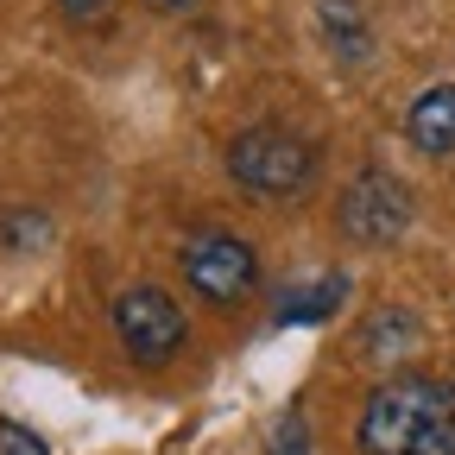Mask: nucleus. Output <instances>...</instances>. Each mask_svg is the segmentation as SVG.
<instances>
[{
  "label": "nucleus",
  "instance_id": "nucleus-2",
  "mask_svg": "<svg viewBox=\"0 0 455 455\" xmlns=\"http://www.w3.org/2000/svg\"><path fill=\"white\" fill-rule=\"evenodd\" d=\"M228 178H235L253 203H304L323 178L316 146L284 127V121H253L228 140Z\"/></svg>",
  "mask_w": 455,
  "mask_h": 455
},
{
  "label": "nucleus",
  "instance_id": "nucleus-4",
  "mask_svg": "<svg viewBox=\"0 0 455 455\" xmlns=\"http://www.w3.org/2000/svg\"><path fill=\"white\" fill-rule=\"evenodd\" d=\"M114 335H121L133 367H171L190 341V323L171 304V291H158V284H127V291L114 298Z\"/></svg>",
  "mask_w": 455,
  "mask_h": 455
},
{
  "label": "nucleus",
  "instance_id": "nucleus-3",
  "mask_svg": "<svg viewBox=\"0 0 455 455\" xmlns=\"http://www.w3.org/2000/svg\"><path fill=\"white\" fill-rule=\"evenodd\" d=\"M178 266H184V284L209 310H241V304L259 298V284H266L253 241L235 235V228H221V221L190 228L184 247H178Z\"/></svg>",
  "mask_w": 455,
  "mask_h": 455
},
{
  "label": "nucleus",
  "instance_id": "nucleus-5",
  "mask_svg": "<svg viewBox=\"0 0 455 455\" xmlns=\"http://www.w3.org/2000/svg\"><path fill=\"white\" fill-rule=\"evenodd\" d=\"M411 228V190L392 171H361L341 190V235L355 247H392Z\"/></svg>",
  "mask_w": 455,
  "mask_h": 455
},
{
  "label": "nucleus",
  "instance_id": "nucleus-6",
  "mask_svg": "<svg viewBox=\"0 0 455 455\" xmlns=\"http://www.w3.org/2000/svg\"><path fill=\"white\" fill-rule=\"evenodd\" d=\"M341 304H348V272H316V278H298L272 298V323L278 329H316V323H335Z\"/></svg>",
  "mask_w": 455,
  "mask_h": 455
},
{
  "label": "nucleus",
  "instance_id": "nucleus-1",
  "mask_svg": "<svg viewBox=\"0 0 455 455\" xmlns=\"http://www.w3.org/2000/svg\"><path fill=\"white\" fill-rule=\"evenodd\" d=\"M361 455H455V379L398 367L373 379L355 418Z\"/></svg>",
  "mask_w": 455,
  "mask_h": 455
},
{
  "label": "nucleus",
  "instance_id": "nucleus-11",
  "mask_svg": "<svg viewBox=\"0 0 455 455\" xmlns=\"http://www.w3.org/2000/svg\"><path fill=\"white\" fill-rule=\"evenodd\" d=\"M152 7H158V13H196L203 0H152Z\"/></svg>",
  "mask_w": 455,
  "mask_h": 455
},
{
  "label": "nucleus",
  "instance_id": "nucleus-9",
  "mask_svg": "<svg viewBox=\"0 0 455 455\" xmlns=\"http://www.w3.org/2000/svg\"><path fill=\"white\" fill-rule=\"evenodd\" d=\"M0 455H51V443L38 430H26L20 418H0Z\"/></svg>",
  "mask_w": 455,
  "mask_h": 455
},
{
  "label": "nucleus",
  "instance_id": "nucleus-7",
  "mask_svg": "<svg viewBox=\"0 0 455 455\" xmlns=\"http://www.w3.org/2000/svg\"><path fill=\"white\" fill-rule=\"evenodd\" d=\"M405 140L424 158H449L455 152V83H430L411 95L405 108Z\"/></svg>",
  "mask_w": 455,
  "mask_h": 455
},
{
  "label": "nucleus",
  "instance_id": "nucleus-10",
  "mask_svg": "<svg viewBox=\"0 0 455 455\" xmlns=\"http://www.w3.org/2000/svg\"><path fill=\"white\" fill-rule=\"evenodd\" d=\"M108 0H57V13H70V20H89V13H101Z\"/></svg>",
  "mask_w": 455,
  "mask_h": 455
},
{
  "label": "nucleus",
  "instance_id": "nucleus-8",
  "mask_svg": "<svg viewBox=\"0 0 455 455\" xmlns=\"http://www.w3.org/2000/svg\"><path fill=\"white\" fill-rule=\"evenodd\" d=\"M316 26H323V44L335 64H367L373 57V26H367L361 0H316Z\"/></svg>",
  "mask_w": 455,
  "mask_h": 455
}]
</instances>
